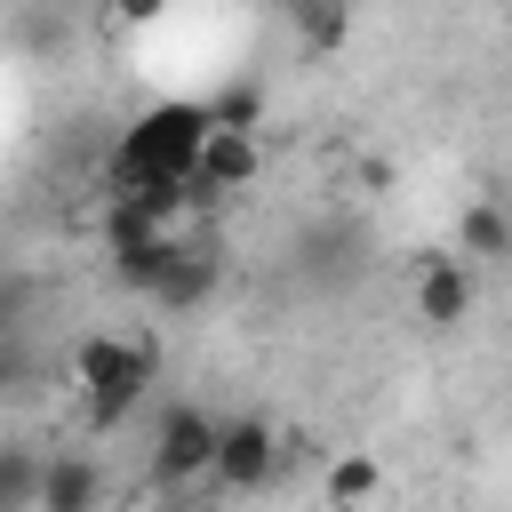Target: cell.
<instances>
[{
    "label": "cell",
    "mask_w": 512,
    "mask_h": 512,
    "mask_svg": "<svg viewBox=\"0 0 512 512\" xmlns=\"http://www.w3.org/2000/svg\"><path fill=\"white\" fill-rule=\"evenodd\" d=\"M200 144H208V104H200V96H160V104L136 112L128 136L112 144V160H104V200H128V192H152V184H192Z\"/></svg>",
    "instance_id": "obj_1"
},
{
    "label": "cell",
    "mask_w": 512,
    "mask_h": 512,
    "mask_svg": "<svg viewBox=\"0 0 512 512\" xmlns=\"http://www.w3.org/2000/svg\"><path fill=\"white\" fill-rule=\"evenodd\" d=\"M216 432H224V416H208V408H192V400H168L160 424H152V480H160V488L216 480Z\"/></svg>",
    "instance_id": "obj_2"
},
{
    "label": "cell",
    "mask_w": 512,
    "mask_h": 512,
    "mask_svg": "<svg viewBox=\"0 0 512 512\" xmlns=\"http://www.w3.org/2000/svg\"><path fill=\"white\" fill-rule=\"evenodd\" d=\"M280 456H288V440H280L272 416H232V424L216 432V480H224L232 496H256V488L280 472Z\"/></svg>",
    "instance_id": "obj_3"
},
{
    "label": "cell",
    "mask_w": 512,
    "mask_h": 512,
    "mask_svg": "<svg viewBox=\"0 0 512 512\" xmlns=\"http://www.w3.org/2000/svg\"><path fill=\"white\" fill-rule=\"evenodd\" d=\"M64 376H72L80 392H104V384H120V376H152V344H144V336H120V328H96V336L72 344Z\"/></svg>",
    "instance_id": "obj_4"
},
{
    "label": "cell",
    "mask_w": 512,
    "mask_h": 512,
    "mask_svg": "<svg viewBox=\"0 0 512 512\" xmlns=\"http://www.w3.org/2000/svg\"><path fill=\"white\" fill-rule=\"evenodd\" d=\"M96 504H104V464L88 448L40 456V504L32 512H96Z\"/></svg>",
    "instance_id": "obj_5"
},
{
    "label": "cell",
    "mask_w": 512,
    "mask_h": 512,
    "mask_svg": "<svg viewBox=\"0 0 512 512\" xmlns=\"http://www.w3.org/2000/svg\"><path fill=\"white\" fill-rule=\"evenodd\" d=\"M216 280H224V256H216V248L176 240V256H168V272L152 280V296H144V304H160V312H192V304H208V296H216Z\"/></svg>",
    "instance_id": "obj_6"
},
{
    "label": "cell",
    "mask_w": 512,
    "mask_h": 512,
    "mask_svg": "<svg viewBox=\"0 0 512 512\" xmlns=\"http://www.w3.org/2000/svg\"><path fill=\"white\" fill-rule=\"evenodd\" d=\"M216 200H232V192H248L256 176H264V144L256 136H232V128H208V144H200V168H192Z\"/></svg>",
    "instance_id": "obj_7"
},
{
    "label": "cell",
    "mask_w": 512,
    "mask_h": 512,
    "mask_svg": "<svg viewBox=\"0 0 512 512\" xmlns=\"http://www.w3.org/2000/svg\"><path fill=\"white\" fill-rule=\"evenodd\" d=\"M472 312V272L456 256H424L416 264V320L424 328H456Z\"/></svg>",
    "instance_id": "obj_8"
},
{
    "label": "cell",
    "mask_w": 512,
    "mask_h": 512,
    "mask_svg": "<svg viewBox=\"0 0 512 512\" xmlns=\"http://www.w3.org/2000/svg\"><path fill=\"white\" fill-rule=\"evenodd\" d=\"M376 496H384V456L336 448V456L320 464V504H328V512H368Z\"/></svg>",
    "instance_id": "obj_9"
},
{
    "label": "cell",
    "mask_w": 512,
    "mask_h": 512,
    "mask_svg": "<svg viewBox=\"0 0 512 512\" xmlns=\"http://www.w3.org/2000/svg\"><path fill=\"white\" fill-rule=\"evenodd\" d=\"M512 256V208L504 200H472L456 216V264H496Z\"/></svg>",
    "instance_id": "obj_10"
},
{
    "label": "cell",
    "mask_w": 512,
    "mask_h": 512,
    "mask_svg": "<svg viewBox=\"0 0 512 512\" xmlns=\"http://www.w3.org/2000/svg\"><path fill=\"white\" fill-rule=\"evenodd\" d=\"M208 104V128H232V136H256V120H264V80L256 72H232L216 96H200Z\"/></svg>",
    "instance_id": "obj_11"
},
{
    "label": "cell",
    "mask_w": 512,
    "mask_h": 512,
    "mask_svg": "<svg viewBox=\"0 0 512 512\" xmlns=\"http://www.w3.org/2000/svg\"><path fill=\"white\" fill-rule=\"evenodd\" d=\"M144 384H152V376H120V384H104V392H80V416H88V432H112V424H128V416H136V400H144Z\"/></svg>",
    "instance_id": "obj_12"
},
{
    "label": "cell",
    "mask_w": 512,
    "mask_h": 512,
    "mask_svg": "<svg viewBox=\"0 0 512 512\" xmlns=\"http://www.w3.org/2000/svg\"><path fill=\"white\" fill-rule=\"evenodd\" d=\"M32 504H40V456L0 448V512H32Z\"/></svg>",
    "instance_id": "obj_13"
},
{
    "label": "cell",
    "mask_w": 512,
    "mask_h": 512,
    "mask_svg": "<svg viewBox=\"0 0 512 512\" xmlns=\"http://www.w3.org/2000/svg\"><path fill=\"white\" fill-rule=\"evenodd\" d=\"M288 24H296V40H304L312 56H336V48L352 40V8H296Z\"/></svg>",
    "instance_id": "obj_14"
}]
</instances>
